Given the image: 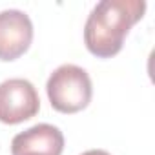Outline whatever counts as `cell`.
I'll list each match as a JSON object with an SVG mask.
<instances>
[{
	"instance_id": "5",
	"label": "cell",
	"mask_w": 155,
	"mask_h": 155,
	"mask_svg": "<svg viewBox=\"0 0 155 155\" xmlns=\"http://www.w3.org/2000/svg\"><path fill=\"white\" fill-rule=\"evenodd\" d=\"M64 135L53 124H35L11 140V155H62Z\"/></svg>"
},
{
	"instance_id": "1",
	"label": "cell",
	"mask_w": 155,
	"mask_h": 155,
	"mask_svg": "<svg viewBox=\"0 0 155 155\" xmlns=\"http://www.w3.org/2000/svg\"><path fill=\"white\" fill-rule=\"evenodd\" d=\"M144 0H102L84 24V44L99 58H111L120 53L130 29L144 17Z\"/></svg>"
},
{
	"instance_id": "4",
	"label": "cell",
	"mask_w": 155,
	"mask_h": 155,
	"mask_svg": "<svg viewBox=\"0 0 155 155\" xmlns=\"http://www.w3.org/2000/svg\"><path fill=\"white\" fill-rule=\"evenodd\" d=\"M33 42V22L20 9L0 11V60L11 62L22 57Z\"/></svg>"
},
{
	"instance_id": "2",
	"label": "cell",
	"mask_w": 155,
	"mask_h": 155,
	"mask_svg": "<svg viewBox=\"0 0 155 155\" xmlns=\"http://www.w3.org/2000/svg\"><path fill=\"white\" fill-rule=\"evenodd\" d=\"M46 93L55 111L71 115L90 106L93 86L84 68L75 64H62L49 75L46 82Z\"/></svg>"
},
{
	"instance_id": "3",
	"label": "cell",
	"mask_w": 155,
	"mask_h": 155,
	"mask_svg": "<svg viewBox=\"0 0 155 155\" xmlns=\"http://www.w3.org/2000/svg\"><path fill=\"white\" fill-rule=\"evenodd\" d=\"M40 110L37 88L28 79H8L0 82V122L20 124L33 119Z\"/></svg>"
},
{
	"instance_id": "6",
	"label": "cell",
	"mask_w": 155,
	"mask_h": 155,
	"mask_svg": "<svg viewBox=\"0 0 155 155\" xmlns=\"http://www.w3.org/2000/svg\"><path fill=\"white\" fill-rule=\"evenodd\" d=\"M81 155H111V153L106 151V150H88V151H84Z\"/></svg>"
}]
</instances>
